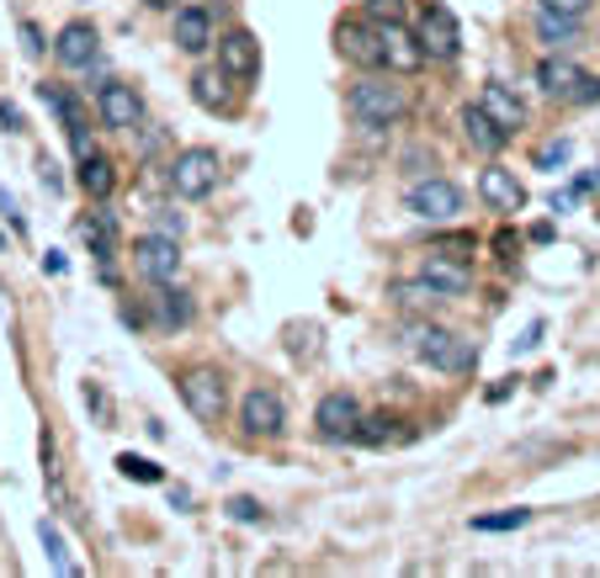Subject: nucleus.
Wrapping results in <instances>:
<instances>
[{"instance_id":"nucleus-1","label":"nucleus","mask_w":600,"mask_h":578,"mask_svg":"<svg viewBox=\"0 0 600 578\" xmlns=\"http://www.w3.org/2000/svg\"><path fill=\"white\" fill-rule=\"evenodd\" d=\"M404 345L431 372H447V377H468L479 366V345L473 339L452 335V329H436V324H404Z\"/></svg>"},{"instance_id":"nucleus-2","label":"nucleus","mask_w":600,"mask_h":578,"mask_svg":"<svg viewBox=\"0 0 600 578\" xmlns=\"http://www.w3.org/2000/svg\"><path fill=\"white\" fill-rule=\"evenodd\" d=\"M346 112H351L357 128H393V122H404L409 97L393 80H357L351 97H346Z\"/></svg>"},{"instance_id":"nucleus-3","label":"nucleus","mask_w":600,"mask_h":578,"mask_svg":"<svg viewBox=\"0 0 600 578\" xmlns=\"http://www.w3.org/2000/svg\"><path fill=\"white\" fill-rule=\"evenodd\" d=\"M218 175H223V160H218V149H208V144L176 149V160L166 165L170 192L181 196V202H202V196H213Z\"/></svg>"},{"instance_id":"nucleus-4","label":"nucleus","mask_w":600,"mask_h":578,"mask_svg":"<svg viewBox=\"0 0 600 578\" xmlns=\"http://www.w3.org/2000/svg\"><path fill=\"white\" fill-rule=\"evenodd\" d=\"M404 207L420 217V223H457L462 207H468V196H462V186H452L447 175H426V181H414L404 192Z\"/></svg>"},{"instance_id":"nucleus-5","label":"nucleus","mask_w":600,"mask_h":578,"mask_svg":"<svg viewBox=\"0 0 600 578\" xmlns=\"http://www.w3.org/2000/svg\"><path fill=\"white\" fill-rule=\"evenodd\" d=\"M181 404L202 419V425H218L223 409H229V383L218 366H187L181 372Z\"/></svg>"},{"instance_id":"nucleus-6","label":"nucleus","mask_w":600,"mask_h":578,"mask_svg":"<svg viewBox=\"0 0 600 578\" xmlns=\"http://www.w3.org/2000/svg\"><path fill=\"white\" fill-rule=\"evenodd\" d=\"M537 85H542L552 101H596L600 97L596 74H584L574 59H558V53H548V59L537 64Z\"/></svg>"},{"instance_id":"nucleus-7","label":"nucleus","mask_w":600,"mask_h":578,"mask_svg":"<svg viewBox=\"0 0 600 578\" xmlns=\"http://www.w3.org/2000/svg\"><path fill=\"white\" fill-rule=\"evenodd\" d=\"M420 43H426V59H457L462 53V22H457L452 6H441V0H426L420 6Z\"/></svg>"},{"instance_id":"nucleus-8","label":"nucleus","mask_w":600,"mask_h":578,"mask_svg":"<svg viewBox=\"0 0 600 578\" xmlns=\"http://www.w3.org/2000/svg\"><path fill=\"white\" fill-rule=\"evenodd\" d=\"M133 271L144 276V282H154V287H166V282H176V271H181V244H176V234H139L133 240Z\"/></svg>"},{"instance_id":"nucleus-9","label":"nucleus","mask_w":600,"mask_h":578,"mask_svg":"<svg viewBox=\"0 0 600 578\" xmlns=\"http://www.w3.org/2000/svg\"><path fill=\"white\" fill-rule=\"evenodd\" d=\"M240 425L244 435H261V440H277V435L288 430V404H282V393L277 387H250L240 398Z\"/></svg>"},{"instance_id":"nucleus-10","label":"nucleus","mask_w":600,"mask_h":578,"mask_svg":"<svg viewBox=\"0 0 600 578\" xmlns=\"http://www.w3.org/2000/svg\"><path fill=\"white\" fill-rule=\"evenodd\" d=\"M378 53H383V64L393 74H414L426 64V43H420V32H409L399 17H383L378 22Z\"/></svg>"},{"instance_id":"nucleus-11","label":"nucleus","mask_w":600,"mask_h":578,"mask_svg":"<svg viewBox=\"0 0 600 578\" xmlns=\"http://www.w3.org/2000/svg\"><path fill=\"white\" fill-rule=\"evenodd\" d=\"M97 112L112 133H139V128H144V97H139L128 80H107V85H101Z\"/></svg>"},{"instance_id":"nucleus-12","label":"nucleus","mask_w":600,"mask_h":578,"mask_svg":"<svg viewBox=\"0 0 600 578\" xmlns=\"http://www.w3.org/2000/svg\"><path fill=\"white\" fill-rule=\"evenodd\" d=\"M101 53V32L86 17H74V22L59 27V38H53V59L64 64V70H91Z\"/></svg>"},{"instance_id":"nucleus-13","label":"nucleus","mask_w":600,"mask_h":578,"mask_svg":"<svg viewBox=\"0 0 600 578\" xmlns=\"http://www.w3.org/2000/svg\"><path fill=\"white\" fill-rule=\"evenodd\" d=\"M218 70L229 74V80H256L261 74V43L244 27H229L218 38Z\"/></svg>"},{"instance_id":"nucleus-14","label":"nucleus","mask_w":600,"mask_h":578,"mask_svg":"<svg viewBox=\"0 0 600 578\" xmlns=\"http://www.w3.org/2000/svg\"><path fill=\"white\" fill-rule=\"evenodd\" d=\"M313 425H319L324 440H351L357 425H361V404L351 398V393H324L319 409H313Z\"/></svg>"},{"instance_id":"nucleus-15","label":"nucleus","mask_w":600,"mask_h":578,"mask_svg":"<svg viewBox=\"0 0 600 578\" xmlns=\"http://www.w3.org/2000/svg\"><path fill=\"white\" fill-rule=\"evenodd\" d=\"M170 43H176V49L181 53H208L218 43L213 38V11H208V6H181V11H176V22H170Z\"/></svg>"},{"instance_id":"nucleus-16","label":"nucleus","mask_w":600,"mask_h":578,"mask_svg":"<svg viewBox=\"0 0 600 578\" xmlns=\"http://www.w3.org/2000/svg\"><path fill=\"white\" fill-rule=\"evenodd\" d=\"M420 276H426L431 287L447 292V303L473 287V271H468V261H462V255H447V250H431V255L420 261Z\"/></svg>"},{"instance_id":"nucleus-17","label":"nucleus","mask_w":600,"mask_h":578,"mask_svg":"<svg viewBox=\"0 0 600 578\" xmlns=\"http://www.w3.org/2000/svg\"><path fill=\"white\" fill-rule=\"evenodd\" d=\"M479 196L494 207V213H521L527 207V186L516 181V170H504V165H489L479 175Z\"/></svg>"},{"instance_id":"nucleus-18","label":"nucleus","mask_w":600,"mask_h":578,"mask_svg":"<svg viewBox=\"0 0 600 578\" xmlns=\"http://www.w3.org/2000/svg\"><path fill=\"white\" fill-rule=\"evenodd\" d=\"M336 43L351 64H361V70H378V64H383V53H378V22H340Z\"/></svg>"},{"instance_id":"nucleus-19","label":"nucleus","mask_w":600,"mask_h":578,"mask_svg":"<svg viewBox=\"0 0 600 578\" xmlns=\"http://www.w3.org/2000/svg\"><path fill=\"white\" fill-rule=\"evenodd\" d=\"M479 107H483V112H489V118H494V122H500L504 133H516V128H527V101L516 97L510 85H500V80H489V85H483V91H479Z\"/></svg>"},{"instance_id":"nucleus-20","label":"nucleus","mask_w":600,"mask_h":578,"mask_svg":"<svg viewBox=\"0 0 600 578\" xmlns=\"http://www.w3.org/2000/svg\"><path fill=\"white\" fill-rule=\"evenodd\" d=\"M462 139L479 149V154H500V149L510 144V133H504L500 122L483 112L479 101H473V107H462Z\"/></svg>"},{"instance_id":"nucleus-21","label":"nucleus","mask_w":600,"mask_h":578,"mask_svg":"<svg viewBox=\"0 0 600 578\" xmlns=\"http://www.w3.org/2000/svg\"><path fill=\"white\" fill-rule=\"evenodd\" d=\"M531 27H537V38H542L552 53L569 49V43H579V17H563V11H548V6H537Z\"/></svg>"},{"instance_id":"nucleus-22","label":"nucleus","mask_w":600,"mask_h":578,"mask_svg":"<svg viewBox=\"0 0 600 578\" xmlns=\"http://www.w3.org/2000/svg\"><path fill=\"white\" fill-rule=\"evenodd\" d=\"M112 186H118V170H112V160L91 149V154L80 160V192L97 196V202H107V196H112Z\"/></svg>"},{"instance_id":"nucleus-23","label":"nucleus","mask_w":600,"mask_h":578,"mask_svg":"<svg viewBox=\"0 0 600 578\" xmlns=\"http://www.w3.org/2000/svg\"><path fill=\"white\" fill-rule=\"evenodd\" d=\"M80 234H86V244L101 255V271L112 276V255H118V223H112V213H91L80 223Z\"/></svg>"},{"instance_id":"nucleus-24","label":"nucleus","mask_w":600,"mask_h":578,"mask_svg":"<svg viewBox=\"0 0 600 578\" xmlns=\"http://www.w3.org/2000/svg\"><path fill=\"white\" fill-rule=\"evenodd\" d=\"M38 536H43V552H49V562H53V568H59V574H64V578H74V574H80V562H74V557H70V541H64V530L53 526L49 515L38 520Z\"/></svg>"},{"instance_id":"nucleus-25","label":"nucleus","mask_w":600,"mask_h":578,"mask_svg":"<svg viewBox=\"0 0 600 578\" xmlns=\"http://www.w3.org/2000/svg\"><path fill=\"white\" fill-rule=\"evenodd\" d=\"M38 97H43V107H49L53 118L64 122V133H80V128H86V118H80V101H74L64 85H38Z\"/></svg>"},{"instance_id":"nucleus-26","label":"nucleus","mask_w":600,"mask_h":578,"mask_svg":"<svg viewBox=\"0 0 600 578\" xmlns=\"http://www.w3.org/2000/svg\"><path fill=\"white\" fill-rule=\"evenodd\" d=\"M393 303L399 308H431V303H447V292L431 287L426 276H414V282H393Z\"/></svg>"},{"instance_id":"nucleus-27","label":"nucleus","mask_w":600,"mask_h":578,"mask_svg":"<svg viewBox=\"0 0 600 578\" xmlns=\"http://www.w3.org/2000/svg\"><path fill=\"white\" fill-rule=\"evenodd\" d=\"M154 308H160V324H170V329H181V324H192V297L176 287L170 292V282L160 287V297H154Z\"/></svg>"},{"instance_id":"nucleus-28","label":"nucleus","mask_w":600,"mask_h":578,"mask_svg":"<svg viewBox=\"0 0 600 578\" xmlns=\"http://www.w3.org/2000/svg\"><path fill=\"white\" fill-rule=\"evenodd\" d=\"M223 80H229V74L223 70H208V74H197L192 80V97L202 101V107H208V112H213V107H229V91H223Z\"/></svg>"},{"instance_id":"nucleus-29","label":"nucleus","mask_w":600,"mask_h":578,"mask_svg":"<svg viewBox=\"0 0 600 578\" xmlns=\"http://www.w3.org/2000/svg\"><path fill=\"white\" fill-rule=\"evenodd\" d=\"M531 509H500V515H473V530H521Z\"/></svg>"},{"instance_id":"nucleus-30","label":"nucleus","mask_w":600,"mask_h":578,"mask_svg":"<svg viewBox=\"0 0 600 578\" xmlns=\"http://www.w3.org/2000/svg\"><path fill=\"white\" fill-rule=\"evenodd\" d=\"M118 467H122V478H133V483H160V467L149 457H133L128 452V457H118Z\"/></svg>"},{"instance_id":"nucleus-31","label":"nucleus","mask_w":600,"mask_h":578,"mask_svg":"<svg viewBox=\"0 0 600 578\" xmlns=\"http://www.w3.org/2000/svg\"><path fill=\"white\" fill-rule=\"evenodd\" d=\"M229 515H234L240 526H261L266 520V509L256 505V499H229Z\"/></svg>"},{"instance_id":"nucleus-32","label":"nucleus","mask_w":600,"mask_h":578,"mask_svg":"<svg viewBox=\"0 0 600 578\" xmlns=\"http://www.w3.org/2000/svg\"><path fill=\"white\" fill-rule=\"evenodd\" d=\"M537 165H542V170H552V165H569V144H563V139H558V144H548V149H542V154H537Z\"/></svg>"},{"instance_id":"nucleus-33","label":"nucleus","mask_w":600,"mask_h":578,"mask_svg":"<svg viewBox=\"0 0 600 578\" xmlns=\"http://www.w3.org/2000/svg\"><path fill=\"white\" fill-rule=\"evenodd\" d=\"M0 128H6V133H22L27 122H22V107H11V101L0 97Z\"/></svg>"},{"instance_id":"nucleus-34","label":"nucleus","mask_w":600,"mask_h":578,"mask_svg":"<svg viewBox=\"0 0 600 578\" xmlns=\"http://www.w3.org/2000/svg\"><path fill=\"white\" fill-rule=\"evenodd\" d=\"M537 6H548V11H563V17H584V11H590V0H537Z\"/></svg>"},{"instance_id":"nucleus-35","label":"nucleus","mask_w":600,"mask_h":578,"mask_svg":"<svg viewBox=\"0 0 600 578\" xmlns=\"http://www.w3.org/2000/svg\"><path fill=\"white\" fill-rule=\"evenodd\" d=\"M367 11H372V22H383V17H399V0H367Z\"/></svg>"},{"instance_id":"nucleus-36","label":"nucleus","mask_w":600,"mask_h":578,"mask_svg":"<svg viewBox=\"0 0 600 578\" xmlns=\"http://www.w3.org/2000/svg\"><path fill=\"white\" fill-rule=\"evenodd\" d=\"M38 175H43V186H49V192H64V181H59V170H53L49 160H38Z\"/></svg>"},{"instance_id":"nucleus-37","label":"nucleus","mask_w":600,"mask_h":578,"mask_svg":"<svg viewBox=\"0 0 600 578\" xmlns=\"http://www.w3.org/2000/svg\"><path fill=\"white\" fill-rule=\"evenodd\" d=\"M181 229H187L181 213H160V234H176V240H181Z\"/></svg>"},{"instance_id":"nucleus-38","label":"nucleus","mask_w":600,"mask_h":578,"mask_svg":"<svg viewBox=\"0 0 600 578\" xmlns=\"http://www.w3.org/2000/svg\"><path fill=\"white\" fill-rule=\"evenodd\" d=\"M0 213L11 217V229H22V213H17V202H11V196H6V192H0Z\"/></svg>"},{"instance_id":"nucleus-39","label":"nucleus","mask_w":600,"mask_h":578,"mask_svg":"<svg viewBox=\"0 0 600 578\" xmlns=\"http://www.w3.org/2000/svg\"><path fill=\"white\" fill-rule=\"evenodd\" d=\"M22 38H27V53H43V43H38V27L22 22Z\"/></svg>"},{"instance_id":"nucleus-40","label":"nucleus","mask_w":600,"mask_h":578,"mask_svg":"<svg viewBox=\"0 0 600 578\" xmlns=\"http://www.w3.org/2000/svg\"><path fill=\"white\" fill-rule=\"evenodd\" d=\"M149 11H170V6H176V0H144Z\"/></svg>"},{"instance_id":"nucleus-41","label":"nucleus","mask_w":600,"mask_h":578,"mask_svg":"<svg viewBox=\"0 0 600 578\" xmlns=\"http://www.w3.org/2000/svg\"><path fill=\"white\" fill-rule=\"evenodd\" d=\"M0 255H6V229H0Z\"/></svg>"}]
</instances>
